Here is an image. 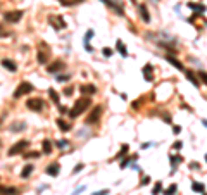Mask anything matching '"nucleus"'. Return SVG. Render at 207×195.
I'll return each instance as SVG.
<instances>
[{"label": "nucleus", "instance_id": "obj_1", "mask_svg": "<svg viewBox=\"0 0 207 195\" xmlns=\"http://www.w3.org/2000/svg\"><path fill=\"white\" fill-rule=\"evenodd\" d=\"M90 104H92L90 97L78 98V100H76V104H74V107H73V111L69 112V114H71V117H76V116H79V114H83V112L90 107Z\"/></svg>", "mask_w": 207, "mask_h": 195}, {"label": "nucleus", "instance_id": "obj_2", "mask_svg": "<svg viewBox=\"0 0 207 195\" xmlns=\"http://www.w3.org/2000/svg\"><path fill=\"white\" fill-rule=\"evenodd\" d=\"M35 90V86L31 85V83H28V81H22L21 85H19L18 88H16V92H14V98H21L22 95H26V93H31Z\"/></svg>", "mask_w": 207, "mask_h": 195}, {"label": "nucleus", "instance_id": "obj_3", "mask_svg": "<svg viewBox=\"0 0 207 195\" xmlns=\"http://www.w3.org/2000/svg\"><path fill=\"white\" fill-rule=\"evenodd\" d=\"M48 22L52 24V28L57 29V31H60V29L66 28V21L62 19V16H48Z\"/></svg>", "mask_w": 207, "mask_h": 195}, {"label": "nucleus", "instance_id": "obj_4", "mask_svg": "<svg viewBox=\"0 0 207 195\" xmlns=\"http://www.w3.org/2000/svg\"><path fill=\"white\" fill-rule=\"evenodd\" d=\"M26 107L31 109V111H43L45 104H43L41 98H29V100L26 102Z\"/></svg>", "mask_w": 207, "mask_h": 195}, {"label": "nucleus", "instance_id": "obj_5", "mask_svg": "<svg viewBox=\"0 0 207 195\" xmlns=\"http://www.w3.org/2000/svg\"><path fill=\"white\" fill-rule=\"evenodd\" d=\"M29 143H28V140H22V142H18V143H14L11 149H9V156H16L19 152H22L26 147H28Z\"/></svg>", "mask_w": 207, "mask_h": 195}, {"label": "nucleus", "instance_id": "obj_6", "mask_svg": "<svg viewBox=\"0 0 207 195\" xmlns=\"http://www.w3.org/2000/svg\"><path fill=\"white\" fill-rule=\"evenodd\" d=\"M100 116H102V105H97L93 111H92V114L86 117V123L88 124H93V123H97L100 119Z\"/></svg>", "mask_w": 207, "mask_h": 195}, {"label": "nucleus", "instance_id": "obj_7", "mask_svg": "<svg viewBox=\"0 0 207 195\" xmlns=\"http://www.w3.org/2000/svg\"><path fill=\"white\" fill-rule=\"evenodd\" d=\"M21 18H22V11H12L4 16V19L7 22H18V21H21Z\"/></svg>", "mask_w": 207, "mask_h": 195}, {"label": "nucleus", "instance_id": "obj_8", "mask_svg": "<svg viewBox=\"0 0 207 195\" xmlns=\"http://www.w3.org/2000/svg\"><path fill=\"white\" fill-rule=\"evenodd\" d=\"M100 2H104L105 5H109L111 9H114L119 16H124V11H123V5L121 4H117V2H112V0H100Z\"/></svg>", "mask_w": 207, "mask_h": 195}, {"label": "nucleus", "instance_id": "obj_9", "mask_svg": "<svg viewBox=\"0 0 207 195\" xmlns=\"http://www.w3.org/2000/svg\"><path fill=\"white\" fill-rule=\"evenodd\" d=\"M60 69H64V62H62V60H55V62H52V64L47 66V71L52 73V74H54V73H59Z\"/></svg>", "mask_w": 207, "mask_h": 195}, {"label": "nucleus", "instance_id": "obj_10", "mask_svg": "<svg viewBox=\"0 0 207 195\" xmlns=\"http://www.w3.org/2000/svg\"><path fill=\"white\" fill-rule=\"evenodd\" d=\"M2 66L7 67L11 73H16V71H18V64H16L14 60H11V59H4V60H2Z\"/></svg>", "mask_w": 207, "mask_h": 195}, {"label": "nucleus", "instance_id": "obj_11", "mask_svg": "<svg viewBox=\"0 0 207 195\" xmlns=\"http://www.w3.org/2000/svg\"><path fill=\"white\" fill-rule=\"evenodd\" d=\"M59 169H60V166H59L57 162H54V164H50L45 171H47V175H50V176H57L59 175Z\"/></svg>", "mask_w": 207, "mask_h": 195}, {"label": "nucleus", "instance_id": "obj_12", "mask_svg": "<svg viewBox=\"0 0 207 195\" xmlns=\"http://www.w3.org/2000/svg\"><path fill=\"white\" fill-rule=\"evenodd\" d=\"M143 76H145L147 81H152V79H154V73H152V66H150V64H147V66L143 67Z\"/></svg>", "mask_w": 207, "mask_h": 195}, {"label": "nucleus", "instance_id": "obj_13", "mask_svg": "<svg viewBox=\"0 0 207 195\" xmlns=\"http://www.w3.org/2000/svg\"><path fill=\"white\" fill-rule=\"evenodd\" d=\"M83 2H85V0H59V4L64 5V7H73V5L83 4Z\"/></svg>", "mask_w": 207, "mask_h": 195}, {"label": "nucleus", "instance_id": "obj_14", "mask_svg": "<svg viewBox=\"0 0 207 195\" xmlns=\"http://www.w3.org/2000/svg\"><path fill=\"white\" fill-rule=\"evenodd\" d=\"M166 59L169 60V62H171V64H173V66H176V67H178L180 71H185V67H183V64H181L180 60H176V59L173 57V55H166Z\"/></svg>", "mask_w": 207, "mask_h": 195}, {"label": "nucleus", "instance_id": "obj_15", "mask_svg": "<svg viewBox=\"0 0 207 195\" xmlns=\"http://www.w3.org/2000/svg\"><path fill=\"white\" fill-rule=\"evenodd\" d=\"M185 76H187V78L193 83V86H199V85H200V83H199V79L195 78V74H193L192 71H188V69H185Z\"/></svg>", "mask_w": 207, "mask_h": 195}, {"label": "nucleus", "instance_id": "obj_16", "mask_svg": "<svg viewBox=\"0 0 207 195\" xmlns=\"http://www.w3.org/2000/svg\"><path fill=\"white\" fill-rule=\"evenodd\" d=\"M140 14H142V19L145 21V22H149V21H150V16H149V9H147L145 5H140Z\"/></svg>", "mask_w": 207, "mask_h": 195}, {"label": "nucleus", "instance_id": "obj_17", "mask_svg": "<svg viewBox=\"0 0 207 195\" xmlns=\"http://www.w3.org/2000/svg\"><path fill=\"white\" fill-rule=\"evenodd\" d=\"M116 47H117V50L121 52V55H123V57H128V50H126V47H124V43H123L121 40H117Z\"/></svg>", "mask_w": 207, "mask_h": 195}, {"label": "nucleus", "instance_id": "obj_18", "mask_svg": "<svg viewBox=\"0 0 207 195\" xmlns=\"http://www.w3.org/2000/svg\"><path fill=\"white\" fill-rule=\"evenodd\" d=\"M190 9H193L197 14H200V12H206V5H199V4H188Z\"/></svg>", "mask_w": 207, "mask_h": 195}, {"label": "nucleus", "instance_id": "obj_19", "mask_svg": "<svg viewBox=\"0 0 207 195\" xmlns=\"http://www.w3.org/2000/svg\"><path fill=\"white\" fill-rule=\"evenodd\" d=\"M79 90H81V93H95V86L92 85H81Z\"/></svg>", "mask_w": 207, "mask_h": 195}, {"label": "nucleus", "instance_id": "obj_20", "mask_svg": "<svg viewBox=\"0 0 207 195\" xmlns=\"http://www.w3.org/2000/svg\"><path fill=\"white\" fill-rule=\"evenodd\" d=\"M43 154H52V143L48 140H43Z\"/></svg>", "mask_w": 207, "mask_h": 195}, {"label": "nucleus", "instance_id": "obj_21", "mask_svg": "<svg viewBox=\"0 0 207 195\" xmlns=\"http://www.w3.org/2000/svg\"><path fill=\"white\" fill-rule=\"evenodd\" d=\"M192 188H193V192H200V194H204V192H206V187H204L202 183H197V181H193Z\"/></svg>", "mask_w": 207, "mask_h": 195}, {"label": "nucleus", "instance_id": "obj_22", "mask_svg": "<svg viewBox=\"0 0 207 195\" xmlns=\"http://www.w3.org/2000/svg\"><path fill=\"white\" fill-rule=\"evenodd\" d=\"M33 169H35V166L28 164V166H26V168L22 169V173H21V176H22V178H28V176L31 175V171H33Z\"/></svg>", "mask_w": 207, "mask_h": 195}, {"label": "nucleus", "instance_id": "obj_23", "mask_svg": "<svg viewBox=\"0 0 207 195\" xmlns=\"http://www.w3.org/2000/svg\"><path fill=\"white\" fill-rule=\"evenodd\" d=\"M169 159H171V164H173V171H176V166H178V162H181L183 159H181L180 156H171Z\"/></svg>", "mask_w": 207, "mask_h": 195}, {"label": "nucleus", "instance_id": "obj_24", "mask_svg": "<svg viewBox=\"0 0 207 195\" xmlns=\"http://www.w3.org/2000/svg\"><path fill=\"white\" fill-rule=\"evenodd\" d=\"M24 128H26V124H24V123H14V124L11 126V130H12V131H22Z\"/></svg>", "mask_w": 207, "mask_h": 195}, {"label": "nucleus", "instance_id": "obj_25", "mask_svg": "<svg viewBox=\"0 0 207 195\" xmlns=\"http://www.w3.org/2000/svg\"><path fill=\"white\" fill-rule=\"evenodd\" d=\"M57 124H59V128H60L62 131H69V130H71V126H69L66 121H62V119H59V121H57Z\"/></svg>", "mask_w": 207, "mask_h": 195}, {"label": "nucleus", "instance_id": "obj_26", "mask_svg": "<svg viewBox=\"0 0 207 195\" xmlns=\"http://www.w3.org/2000/svg\"><path fill=\"white\" fill-rule=\"evenodd\" d=\"M48 95L52 97V100H54L55 104H59V93H57L54 88H48Z\"/></svg>", "mask_w": 207, "mask_h": 195}, {"label": "nucleus", "instance_id": "obj_27", "mask_svg": "<svg viewBox=\"0 0 207 195\" xmlns=\"http://www.w3.org/2000/svg\"><path fill=\"white\" fill-rule=\"evenodd\" d=\"M161 192H162V183L159 181V183H157V185L154 187V190H152V195H159Z\"/></svg>", "mask_w": 207, "mask_h": 195}, {"label": "nucleus", "instance_id": "obj_28", "mask_svg": "<svg viewBox=\"0 0 207 195\" xmlns=\"http://www.w3.org/2000/svg\"><path fill=\"white\" fill-rule=\"evenodd\" d=\"M176 190H178V187H176V185H171L169 188L164 192V195H174V194H176Z\"/></svg>", "mask_w": 207, "mask_h": 195}, {"label": "nucleus", "instance_id": "obj_29", "mask_svg": "<svg viewBox=\"0 0 207 195\" xmlns=\"http://www.w3.org/2000/svg\"><path fill=\"white\" fill-rule=\"evenodd\" d=\"M199 78L202 79L204 85H207V73H206V71H199Z\"/></svg>", "mask_w": 207, "mask_h": 195}, {"label": "nucleus", "instance_id": "obj_30", "mask_svg": "<svg viewBox=\"0 0 207 195\" xmlns=\"http://www.w3.org/2000/svg\"><path fill=\"white\" fill-rule=\"evenodd\" d=\"M47 55H48V54H45V52H41V50H40V52H38V60L43 64V62L47 60Z\"/></svg>", "mask_w": 207, "mask_h": 195}, {"label": "nucleus", "instance_id": "obj_31", "mask_svg": "<svg viewBox=\"0 0 207 195\" xmlns=\"http://www.w3.org/2000/svg\"><path fill=\"white\" fill-rule=\"evenodd\" d=\"M67 145H69L67 140H60V142H57V147H59V149H66Z\"/></svg>", "mask_w": 207, "mask_h": 195}, {"label": "nucleus", "instance_id": "obj_32", "mask_svg": "<svg viewBox=\"0 0 207 195\" xmlns=\"http://www.w3.org/2000/svg\"><path fill=\"white\" fill-rule=\"evenodd\" d=\"M126 150H128V145H123V149H121V152L116 156V159H119V157H123L124 154H126Z\"/></svg>", "mask_w": 207, "mask_h": 195}, {"label": "nucleus", "instance_id": "obj_33", "mask_svg": "<svg viewBox=\"0 0 207 195\" xmlns=\"http://www.w3.org/2000/svg\"><path fill=\"white\" fill-rule=\"evenodd\" d=\"M102 54H104V55H105V57H111V55H112V50H111V48H107V47H105V48H102Z\"/></svg>", "mask_w": 207, "mask_h": 195}, {"label": "nucleus", "instance_id": "obj_34", "mask_svg": "<svg viewBox=\"0 0 207 195\" xmlns=\"http://www.w3.org/2000/svg\"><path fill=\"white\" fill-rule=\"evenodd\" d=\"M5 36H9V31H5V29L0 26V38H5Z\"/></svg>", "mask_w": 207, "mask_h": 195}, {"label": "nucleus", "instance_id": "obj_35", "mask_svg": "<svg viewBox=\"0 0 207 195\" xmlns=\"http://www.w3.org/2000/svg\"><path fill=\"white\" fill-rule=\"evenodd\" d=\"M38 156H40L38 152H29V154H24V157H26V159H29V157H35V159H36Z\"/></svg>", "mask_w": 207, "mask_h": 195}, {"label": "nucleus", "instance_id": "obj_36", "mask_svg": "<svg viewBox=\"0 0 207 195\" xmlns=\"http://www.w3.org/2000/svg\"><path fill=\"white\" fill-rule=\"evenodd\" d=\"M93 195H109V190H98V192H95Z\"/></svg>", "mask_w": 207, "mask_h": 195}, {"label": "nucleus", "instance_id": "obj_37", "mask_svg": "<svg viewBox=\"0 0 207 195\" xmlns=\"http://www.w3.org/2000/svg\"><path fill=\"white\" fill-rule=\"evenodd\" d=\"M81 169H83V164H78V166H76L74 169H73V173L76 175V173H78V171H81Z\"/></svg>", "mask_w": 207, "mask_h": 195}, {"label": "nucleus", "instance_id": "obj_38", "mask_svg": "<svg viewBox=\"0 0 207 195\" xmlns=\"http://www.w3.org/2000/svg\"><path fill=\"white\" fill-rule=\"evenodd\" d=\"M149 181H150V178H149V176H145V178H143V180H142V185H147V183H149Z\"/></svg>", "mask_w": 207, "mask_h": 195}, {"label": "nucleus", "instance_id": "obj_39", "mask_svg": "<svg viewBox=\"0 0 207 195\" xmlns=\"http://www.w3.org/2000/svg\"><path fill=\"white\" fill-rule=\"evenodd\" d=\"M83 190H85V187H79L78 190H74V194H73V195H79V192H83Z\"/></svg>", "mask_w": 207, "mask_h": 195}, {"label": "nucleus", "instance_id": "obj_40", "mask_svg": "<svg viewBox=\"0 0 207 195\" xmlns=\"http://www.w3.org/2000/svg\"><path fill=\"white\" fill-rule=\"evenodd\" d=\"M64 93H66V95H71V93H73V88H71V86H69V88H66V92H64Z\"/></svg>", "mask_w": 207, "mask_h": 195}, {"label": "nucleus", "instance_id": "obj_41", "mask_svg": "<svg viewBox=\"0 0 207 195\" xmlns=\"http://www.w3.org/2000/svg\"><path fill=\"white\" fill-rule=\"evenodd\" d=\"M59 111H60V114H66V112H67V107H64V105H62Z\"/></svg>", "mask_w": 207, "mask_h": 195}, {"label": "nucleus", "instance_id": "obj_42", "mask_svg": "<svg viewBox=\"0 0 207 195\" xmlns=\"http://www.w3.org/2000/svg\"><path fill=\"white\" fill-rule=\"evenodd\" d=\"M128 162H130V161H128V159H126V161H123V162H121V168H123V169H124V168H126V166H128Z\"/></svg>", "mask_w": 207, "mask_h": 195}, {"label": "nucleus", "instance_id": "obj_43", "mask_svg": "<svg viewBox=\"0 0 207 195\" xmlns=\"http://www.w3.org/2000/svg\"><path fill=\"white\" fill-rule=\"evenodd\" d=\"M173 131H174V133H180V131H181V128H180V126H174V128H173Z\"/></svg>", "mask_w": 207, "mask_h": 195}, {"label": "nucleus", "instance_id": "obj_44", "mask_svg": "<svg viewBox=\"0 0 207 195\" xmlns=\"http://www.w3.org/2000/svg\"><path fill=\"white\" fill-rule=\"evenodd\" d=\"M174 149H181V142H176L174 143Z\"/></svg>", "mask_w": 207, "mask_h": 195}, {"label": "nucleus", "instance_id": "obj_45", "mask_svg": "<svg viewBox=\"0 0 207 195\" xmlns=\"http://www.w3.org/2000/svg\"><path fill=\"white\" fill-rule=\"evenodd\" d=\"M192 168H193V169H199V168H200V166H199V164H197V162H192Z\"/></svg>", "mask_w": 207, "mask_h": 195}, {"label": "nucleus", "instance_id": "obj_46", "mask_svg": "<svg viewBox=\"0 0 207 195\" xmlns=\"http://www.w3.org/2000/svg\"><path fill=\"white\" fill-rule=\"evenodd\" d=\"M206 162H207V156H206Z\"/></svg>", "mask_w": 207, "mask_h": 195}]
</instances>
